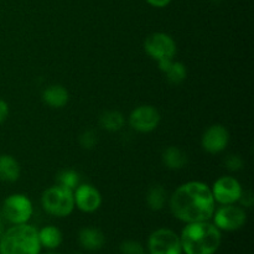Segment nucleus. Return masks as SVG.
<instances>
[{"mask_svg":"<svg viewBox=\"0 0 254 254\" xmlns=\"http://www.w3.org/2000/svg\"><path fill=\"white\" fill-rule=\"evenodd\" d=\"M164 165L171 170H180L188 165V155L178 146H168L163 153Z\"/></svg>","mask_w":254,"mask_h":254,"instance_id":"obj_18","label":"nucleus"},{"mask_svg":"<svg viewBox=\"0 0 254 254\" xmlns=\"http://www.w3.org/2000/svg\"><path fill=\"white\" fill-rule=\"evenodd\" d=\"M211 188L201 181H189L179 186L169 200L174 217L185 223L210 221L216 210Z\"/></svg>","mask_w":254,"mask_h":254,"instance_id":"obj_1","label":"nucleus"},{"mask_svg":"<svg viewBox=\"0 0 254 254\" xmlns=\"http://www.w3.org/2000/svg\"><path fill=\"white\" fill-rule=\"evenodd\" d=\"M74 206L86 213L96 212L102 205V195L93 185L79 184L73 191Z\"/></svg>","mask_w":254,"mask_h":254,"instance_id":"obj_11","label":"nucleus"},{"mask_svg":"<svg viewBox=\"0 0 254 254\" xmlns=\"http://www.w3.org/2000/svg\"><path fill=\"white\" fill-rule=\"evenodd\" d=\"M180 241L185 254H215L222 242V232L210 221L186 223Z\"/></svg>","mask_w":254,"mask_h":254,"instance_id":"obj_2","label":"nucleus"},{"mask_svg":"<svg viewBox=\"0 0 254 254\" xmlns=\"http://www.w3.org/2000/svg\"><path fill=\"white\" fill-rule=\"evenodd\" d=\"M158 66L159 69L166 76L169 83L174 86L183 83L188 76V69L185 64L181 62L174 61V60H161V61H158Z\"/></svg>","mask_w":254,"mask_h":254,"instance_id":"obj_13","label":"nucleus"},{"mask_svg":"<svg viewBox=\"0 0 254 254\" xmlns=\"http://www.w3.org/2000/svg\"><path fill=\"white\" fill-rule=\"evenodd\" d=\"M57 184L74 191V189L81 184V176H79L77 171L66 169V170H62L59 173V175H57Z\"/></svg>","mask_w":254,"mask_h":254,"instance_id":"obj_21","label":"nucleus"},{"mask_svg":"<svg viewBox=\"0 0 254 254\" xmlns=\"http://www.w3.org/2000/svg\"><path fill=\"white\" fill-rule=\"evenodd\" d=\"M98 143V136H97V133L92 129H87L79 136V144L83 149H87V150H91Z\"/></svg>","mask_w":254,"mask_h":254,"instance_id":"obj_23","label":"nucleus"},{"mask_svg":"<svg viewBox=\"0 0 254 254\" xmlns=\"http://www.w3.org/2000/svg\"><path fill=\"white\" fill-rule=\"evenodd\" d=\"M39 240L42 248L54 251L62 245L64 235L56 226H45L41 230H39Z\"/></svg>","mask_w":254,"mask_h":254,"instance_id":"obj_17","label":"nucleus"},{"mask_svg":"<svg viewBox=\"0 0 254 254\" xmlns=\"http://www.w3.org/2000/svg\"><path fill=\"white\" fill-rule=\"evenodd\" d=\"M225 165L230 171H238L243 168V160L240 155L231 154L225 159Z\"/></svg>","mask_w":254,"mask_h":254,"instance_id":"obj_24","label":"nucleus"},{"mask_svg":"<svg viewBox=\"0 0 254 254\" xmlns=\"http://www.w3.org/2000/svg\"><path fill=\"white\" fill-rule=\"evenodd\" d=\"M5 230H6V228H5L4 221H2V218H0V238H1V236L4 235Z\"/></svg>","mask_w":254,"mask_h":254,"instance_id":"obj_28","label":"nucleus"},{"mask_svg":"<svg viewBox=\"0 0 254 254\" xmlns=\"http://www.w3.org/2000/svg\"><path fill=\"white\" fill-rule=\"evenodd\" d=\"M213 225L222 232H233L238 231L247 222V213L241 206L221 205L220 208L213 212Z\"/></svg>","mask_w":254,"mask_h":254,"instance_id":"obj_7","label":"nucleus"},{"mask_svg":"<svg viewBox=\"0 0 254 254\" xmlns=\"http://www.w3.org/2000/svg\"><path fill=\"white\" fill-rule=\"evenodd\" d=\"M145 1L148 2L149 5H151V6L161 9V7L168 6V5L171 2V0H145Z\"/></svg>","mask_w":254,"mask_h":254,"instance_id":"obj_27","label":"nucleus"},{"mask_svg":"<svg viewBox=\"0 0 254 254\" xmlns=\"http://www.w3.org/2000/svg\"><path fill=\"white\" fill-rule=\"evenodd\" d=\"M238 202H241V205H242L243 207H252V205L254 202L252 192H251V191H242Z\"/></svg>","mask_w":254,"mask_h":254,"instance_id":"obj_25","label":"nucleus"},{"mask_svg":"<svg viewBox=\"0 0 254 254\" xmlns=\"http://www.w3.org/2000/svg\"><path fill=\"white\" fill-rule=\"evenodd\" d=\"M42 208L55 217H67L74 210L73 191L61 185H55L44 191L41 196Z\"/></svg>","mask_w":254,"mask_h":254,"instance_id":"obj_4","label":"nucleus"},{"mask_svg":"<svg viewBox=\"0 0 254 254\" xmlns=\"http://www.w3.org/2000/svg\"><path fill=\"white\" fill-rule=\"evenodd\" d=\"M20 173H21L20 164L14 156L7 154L0 155V181L15 183L19 180Z\"/></svg>","mask_w":254,"mask_h":254,"instance_id":"obj_16","label":"nucleus"},{"mask_svg":"<svg viewBox=\"0 0 254 254\" xmlns=\"http://www.w3.org/2000/svg\"><path fill=\"white\" fill-rule=\"evenodd\" d=\"M40 254H60V253H56V252H46V253H40Z\"/></svg>","mask_w":254,"mask_h":254,"instance_id":"obj_29","label":"nucleus"},{"mask_svg":"<svg viewBox=\"0 0 254 254\" xmlns=\"http://www.w3.org/2000/svg\"><path fill=\"white\" fill-rule=\"evenodd\" d=\"M34 213V206L30 198L24 193H14L7 196L1 206V216L11 225L27 223Z\"/></svg>","mask_w":254,"mask_h":254,"instance_id":"obj_5","label":"nucleus"},{"mask_svg":"<svg viewBox=\"0 0 254 254\" xmlns=\"http://www.w3.org/2000/svg\"><path fill=\"white\" fill-rule=\"evenodd\" d=\"M126 119L124 116L118 111H106L99 117V126L107 131H119L124 127Z\"/></svg>","mask_w":254,"mask_h":254,"instance_id":"obj_19","label":"nucleus"},{"mask_svg":"<svg viewBox=\"0 0 254 254\" xmlns=\"http://www.w3.org/2000/svg\"><path fill=\"white\" fill-rule=\"evenodd\" d=\"M39 230L29 223L12 225L0 238V254H40Z\"/></svg>","mask_w":254,"mask_h":254,"instance_id":"obj_3","label":"nucleus"},{"mask_svg":"<svg viewBox=\"0 0 254 254\" xmlns=\"http://www.w3.org/2000/svg\"><path fill=\"white\" fill-rule=\"evenodd\" d=\"M144 50L156 62L161 60H173L178 51L175 40L165 32H154L149 35L144 41Z\"/></svg>","mask_w":254,"mask_h":254,"instance_id":"obj_8","label":"nucleus"},{"mask_svg":"<svg viewBox=\"0 0 254 254\" xmlns=\"http://www.w3.org/2000/svg\"><path fill=\"white\" fill-rule=\"evenodd\" d=\"M74 254H82V253H74Z\"/></svg>","mask_w":254,"mask_h":254,"instance_id":"obj_30","label":"nucleus"},{"mask_svg":"<svg viewBox=\"0 0 254 254\" xmlns=\"http://www.w3.org/2000/svg\"><path fill=\"white\" fill-rule=\"evenodd\" d=\"M230 143V133L221 124L208 127L201 138L203 150L210 154H220L227 148Z\"/></svg>","mask_w":254,"mask_h":254,"instance_id":"obj_12","label":"nucleus"},{"mask_svg":"<svg viewBox=\"0 0 254 254\" xmlns=\"http://www.w3.org/2000/svg\"><path fill=\"white\" fill-rule=\"evenodd\" d=\"M168 200V192L161 185H154L146 193V203L153 211L163 210Z\"/></svg>","mask_w":254,"mask_h":254,"instance_id":"obj_20","label":"nucleus"},{"mask_svg":"<svg viewBox=\"0 0 254 254\" xmlns=\"http://www.w3.org/2000/svg\"><path fill=\"white\" fill-rule=\"evenodd\" d=\"M7 116H9V104L4 99H0V124L6 121Z\"/></svg>","mask_w":254,"mask_h":254,"instance_id":"obj_26","label":"nucleus"},{"mask_svg":"<svg viewBox=\"0 0 254 254\" xmlns=\"http://www.w3.org/2000/svg\"><path fill=\"white\" fill-rule=\"evenodd\" d=\"M242 191L240 181L233 176H221L211 188L213 200L220 205H232L238 202Z\"/></svg>","mask_w":254,"mask_h":254,"instance_id":"obj_9","label":"nucleus"},{"mask_svg":"<svg viewBox=\"0 0 254 254\" xmlns=\"http://www.w3.org/2000/svg\"><path fill=\"white\" fill-rule=\"evenodd\" d=\"M161 121L160 113L153 106H139L129 116V126L139 133H150L155 130Z\"/></svg>","mask_w":254,"mask_h":254,"instance_id":"obj_10","label":"nucleus"},{"mask_svg":"<svg viewBox=\"0 0 254 254\" xmlns=\"http://www.w3.org/2000/svg\"><path fill=\"white\" fill-rule=\"evenodd\" d=\"M78 242L86 251H99L106 243V236L99 228L84 227L78 233Z\"/></svg>","mask_w":254,"mask_h":254,"instance_id":"obj_14","label":"nucleus"},{"mask_svg":"<svg viewBox=\"0 0 254 254\" xmlns=\"http://www.w3.org/2000/svg\"><path fill=\"white\" fill-rule=\"evenodd\" d=\"M42 101L51 108H64L69 101L68 91L61 84H52L44 89Z\"/></svg>","mask_w":254,"mask_h":254,"instance_id":"obj_15","label":"nucleus"},{"mask_svg":"<svg viewBox=\"0 0 254 254\" xmlns=\"http://www.w3.org/2000/svg\"><path fill=\"white\" fill-rule=\"evenodd\" d=\"M148 254H183L180 236L170 228H158L149 236Z\"/></svg>","mask_w":254,"mask_h":254,"instance_id":"obj_6","label":"nucleus"},{"mask_svg":"<svg viewBox=\"0 0 254 254\" xmlns=\"http://www.w3.org/2000/svg\"><path fill=\"white\" fill-rule=\"evenodd\" d=\"M119 252L121 254H148L144 246L134 240L123 241L119 247Z\"/></svg>","mask_w":254,"mask_h":254,"instance_id":"obj_22","label":"nucleus"}]
</instances>
